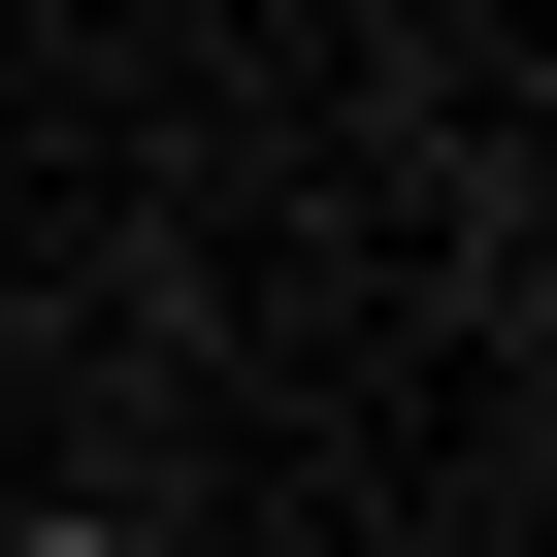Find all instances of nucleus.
I'll return each mask as SVG.
<instances>
[{"instance_id": "1", "label": "nucleus", "mask_w": 557, "mask_h": 557, "mask_svg": "<svg viewBox=\"0 0 557 557\" xmlns=\"http://www.w3.org/2000/svg\"><path fill=\"white\" fill-rule=\"evenodd\" d=\"M0 557H164V524H0Z\"/></svg>"}]
</instances>
